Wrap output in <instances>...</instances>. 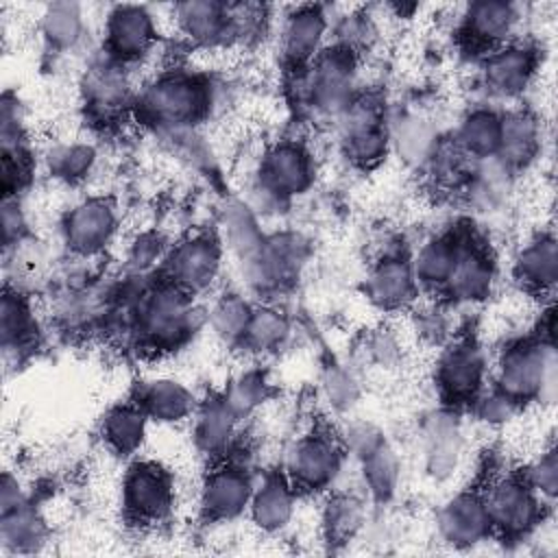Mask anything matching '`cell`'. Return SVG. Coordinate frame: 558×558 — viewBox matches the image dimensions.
Instances as JSON below:
<instances>
[{
    "label": "cell",
    "instance_id": "obj_7",
    "mask_svg": "<svg viewBox=\"0 0 558 558\" xmlns=\"http://www.w3.org/2000/svg\"><path fill=\"white\" fill-rule=\"evenodd\" d=\"M342 464V445L325 432H314L294 442L288 453L286 477L294 488L323 490L327 488Z\"/></svg>",
    "mask_w": 558,
    "mask_h": 558
},
{
    "label": "cell",
    "instance_id": "obj_17",
    "mask_svg": "<svg viewBox=\"0 0 558 558\" xmlns=\"http://www.w3.org/2000/svg\"><path fill=\"white\" fill-rule=\"evenodd\" d=\"M325 31L327 20L320 7H299L292 11L281 33V50L286 61L296 70L310 65L320 54Z\"/></svg>",
    "mask_w": 558,
    "mask_h": 558
},
{
    "label": "cell",
    "instance_id": "obj_37",
    "mask_svg": "<svg viewBox=\"0 0 558 558\" xmlns=\"http://www.w3.org/2000/svg\"><path fill=\"white\" fill-rule=\"evenodd\" d=\"M362 473H364L368 493L375 499L384 501L397 490L401 464H399L397 453L386 442H381L375 451H371L366 458H362Z\"/></svg>",
    "mask_w": 558,
    "mask_h": 558
},
{
    "label": "cell",
    "instance_id": "obj_23",
    "mask_svg": "<svg viewBox=\"0 0 558 558\" xmlns=\"http://www.w3.org/2000/svg\"><path fill=\"white\" fill-rule=\"evenodd\" d=\"M462 436L453 416L438 414L425 429V466L434 480L449 477L460 462Z\"/></svg>",
    "mask_w": 558,
    "mask_h": 558
},
{
    "label": "cell",
    "instance_id": "obj_43",
    "mask_svg": "<svg viewBox=\"0 0 558 558\" xmlns=\"http://www.w3.org/2000/svg\"><path fill=\"white\" fill-rule=\"evenodd\" d=\"M525 480L538 497L554 499L558 493V458L554 449L541 453V458L530 466Z\"/></svg>",
    "mask_w": 558,
    "mask_h": 558
},
{
    "label": "cell",
    "instance_id": "obj_14",
    "mask_svg": "<svg viewBox=\"0 0 558 558\" xmlns=\"http://www.w3.org/2000/svg\"><path fill=\"white\" fill-rule=\"evenodd\" d=\"M436 381L447 401H475L484 381L482 351L471 342H456L445 349L436 366Z\"/></svg>",
    "mask_w": 558,
    "mask_h": 558
},
{
    "label": "cell",
    "instance_id": "obj_6",
    "mask_svg": "<svg viewBox=\"0 0 558 558\" xmlns=\"http://www.w3.org/2000/svg\"><path fill=\"white\" fill-rule=\"evenodd\" d=\"M340 116L347 157L364 168L379 163L390 146V131L384 124L381 105L371 96H360Z\"/></svg>",
    "mask_w": 558,
    "mask_h": 558
},
{
    "label": "cell",
    "instance_id": "obj_40",
    "mask_svg": "<svg viewBox=\"0 0 558 558\" xmlns=\"http://www.w3.org/2000/svg\"><path fill=\"white\" fill-rule=\"evenodd\" d=\"M94 159H96V153L92 146L63 144V146H57L54 150H50L48 166L54 177L76 181V179H83L92 170Z\"/></svg>",
    "mask_w": 558,
    "mask_h": 558
},
{
    "label": "cell",
    "instance_id": "obj_1",
    "mask_svg": "<svg viewBox=\"0 0 558 558\" xmlns=\"http://www.w3.org/2000/svg\"><path fill=\"white\" fill-rule=\"evenodd\" d=\"M556 349L549 340H525L508 347L497 364V388L517 403L556 397Z\"/></svg>",
    "mask_w": 558,
    "mask_h": 558
},
{
    "label": "cell",
    "instance_id": "obj_2",
    "mask_svg": "<svg viewBox=\"0 0 558 558\" xmlns=\"http://www.w3.org/2000/svg\"><path fill=\"white\" fill-rule=\"evenodd\" d=\"M209 107V89L203 81L185 72L157 76L142 94L140 109L150 122L161 126H185L203 118Z\"/></svg>",
    "mask_w": 558,
    "mask_h": 558
},
{
    "label": "cell",
    "instance_id": "obj_21",
    "mask_svg": "<svg viewBox=\"0 0 558 558\" xmlns=\"http://www.w3.org/2000/svg\"><path fill=\"white\" fill-rule=\"evenodd\" d=\"M248 512L262 532L283 530L294 514V486L290 480L286 475H268L253 488Z\"/></svg>",
    "mask_w": 558,
    "mask_h": 558
},
{
    "label": "cell",
    "instance_id": "obj_47",
    "mask_svg": "<svg viewBox=\"0 0 558 558\" xmlns=\"http://www.w3.org/2000/svg\"><path fill=\"white\" fill-rule=\"evenodd\" d=\"M0 504H2V512H4V510H11V508H15V506H20V504H24L20 484H17V480H15L11 473H4V477H2Z\"/></svg>",
    "mask_w": 558,
    "mask_h": 558
},
{
    "label": "cell",
    "instance_id": "obj_39",
    "mask_svg": "<svg viewBox=\"0 0 558 558\" xmlns=\"http://www.w3.org/2000/svg\"><path fill=\"white\" fill-rule=\"evenodd\" d=\"M251 314H253V307L240 296L231 294V296H222L214 305V310L209 312V323L216 336L222 338L225 342H242L251 323Z\"/></svg>",
    "mask_w": 558,
    "mask_h": 558
},
{
    "label": "cell",
    "instance_id": "obj_48",
    "mask_svg": "<svg viewBox=\"0 0 558 558\" xmlns=\"http://www.w3.org/2000/svg\"><path fill=\"white\" fill-rule=\"evenodd\" d=\"M155 255H159V240L150 238V235H144L135 242L133 246V262L140 264V266H148Z\"/></svg>",
    "mask_w": 558,
    "mask_h": 558
},
{
    "label": "cell",
    "instance_id": "obj_18",
    "mask_svg": "<svg viewBox=\"0 0 558 558\" xmlns=\"http://www.w3.org/2000/svg\"><path fill=\"white\" fill-rule=\"evenodd\" d=\"M416 290V277L412 264L399 255H386L379 259L366 277V296L386 310L403 307L412 301Z\"/></svg>",
    "mask_w": 558,
    "mask_h": 558
},
{
    "label": "cell",
    "instance_id": "obj_34",
    "mask_svg": "<svg viewBox=\"0 0 558 558\" xmlns=\"http://www.w3.org/2000/svg\"><path fill=\"white\" fill-rule=\"evenodd\" d=\"M35 333V320L26 299L15 290H4L2 307H0V336L2 349H22Z\"/></svg>",
    "mask_w": 558,
    "mask_h": 558
},
{
    "label": "cell",
    "instance_id": "obj_49",
    "mask_svg": "<svg viewBox=\"0 0 558 558\" xmlns=\"http://www.w3.org/2000/svg\"><path fill=\"white\" fill-rule=\"evenodd\" d=\"M371 353L379 360V362H390L397 355V344L390 336H377L371 342Z\"/></svg>",
    "mask_w": 558,
    "mask_h": 558
},
{
    "label": "cell",
    "instance_id": "obj_13",
    "mask_svg": "<svg viewBox=\"0 0 558 558\" xmlns=\"http://www.w3.org/2000/svg\"><path fill=\"white\" fill-rule=\"evenodd\" d=\"M155 20L144 7H116L105 26L107 50L118 63H131L144 57L155 44Z\"/></svg>",
    "mask_w": 558,
    "mask_h": 558
},
{
    "label": "cell",
    "instance_id": "obj_25",
    "mask_svg": "<svg viewBox=\"0 0 558 558\" xmlns=\"http://www.w3.org/2000/svg\"><path fill=\"white\" fill-rule=\"evenodd\" d=\"M174 20L194 44H216L227 39V7L211 0H192L174 7Z\"/></svg>",
    "mask_w": 558,
    "mask_h": 558
},
{
    "label": "cell",
    "instance_id": "obj_27",
    "mask_svg": "<svg viewBox=\"0 0 558 558\" xmlns=\"http://www.w3.org/2000/svg\"><path fill=\"white\" fill-rule=\"evenodd\" d=\"M460 244L462 240L453 235H438L423 244L416 253V259L412 262L416 283L442 290L458 262Z\"/></svg>",
    "mask_w": 558,
    "mask_h": 558
},
{
    "label": "cell",
    "instance_id": "obj_30",
    "mask_svg": "<svg viewBox=\"0 0 558 558\" xmlns=\"http://www.w3.org/2000/svg\"><path fill=\"white\" fill-rule=\"evenodd\" d=\"M148 416L142 405L135 403H120L111 408L102 421V436L105 442L120 456L133 453L144 436H146Z\"/></svg>",
    "mask_w": 558,
    "mask_h": 558
},
{
    "label": "cell",
    "instance_id": "obj_12",
    "mask_svg": "<svg viewBox=\"0 0 558 558\" xmlns=\"http://www.w3.org/2000/svg\"><path fill=\"white\" fill-rule=\"evenodd\" d=\"M253 482L242 466L222 464L205 477L201 486V512L209 521H229L248 510Z\"/></svg>",
    "mask_w": 558,
    "mask_h": 558
},
{
    "label": "cell",
    "instance_id": "obj_35",
    "mask_svg": "<svg viewBox=\"0 0 558 558\" xmlns=\"http://www.w3.org/2000/svg\"><path fill=\"white\" fill-rule=\"evenodd\" d=\"M364 523V504L349 493L333 495L323 510V530L329 543H347Z\"/></svg>",
    "mask_w": 558,
    "mask_h": 558
},
{
    "label": "cell",
    "instance_id": "obj_15",
    "mask_svg": "<svg viewBox=\"0 0 558 558\" xmlns=\"http://www.w3.org/2000/svg\"><path fill=\"white\" fill-rule=\"evenodd\" d=\"M314 168L312 157L303 144L283 140L268 148L262 161L259 181L268 185L279 198H290L301 194L312 183Z\"/></svg>",
    "mask_w": 558,
    "mask_h": 558
},
{
    "label": "cell",
    "instance_id": "obj_19",
    "mask_svg": "<svg viewBox=\"0 0 558 558\" xmlns=\"http://www.w3.org/2000/svg\"><path fill=\"white\" fill-rule=\"evenodd\" d=\"M517 11L512 4L506 2H475L466 9L462 31L471 46L482 50H495L508 44L514 26H517Z\"/></svg>",
    "mask_w": 558,
    "mask_h": 558
},
{
    "label": "cell",
    "instance_id": "obj_24",
    "mask_svg": "<svg viewBox=\"0 0 558 558\" xmlns=\"http://www.w3.org/2000/svg\"><path fill=\"white\" fill-rule=\"evenodd\" d=\"M517 279L536 292H547L558 279V246L551 235H538L521 248L514 262Z\"/></svg>",
    "mask_w": 558,
    "mask_h": 558
},
{
    "label": "cell",
    "instance_id": "obj_8",
    "mask_svg": "<svg viewBox=\"0 0 558 558\" xmlns=\"http://www.w3.org/2000/svg\"><path fill=\"white\" fill-rule=\"evenodd\" d=\"M353 52L342 46L325 50L310 63L307 96L320 111L342 113L353 100Z\"/></svg>",
    "mask_w": 558,
    "mask_h": 558
},
{
    "label": "cell",
    "instance_id": "obj_5",
    "mask_svg": "<svg viewBox=\"0 0 558 558\" xmlns=\"http://www.w3.org/2000/svg\"><path fill=\"white\" fill-rule=\"evenodd\" d=\"M484 499L493 530H499L504 536H523L541 521V497L525 475L508 473L493 480L484 488Z\"/></svg>",
    "mask_w": 558,
    "mask_h": 558
},
{
    "label": "cell",
    "instance_id": "obj_3",
    "mask_svg": "<svg viewBox=\"0 0 558 558\" xmlns=\"http://www.w3.org/2000/svg\"><path fill=\"white\" fill-rule=\"evenodd\" d=\"M192 294L174 283H161L140 301L137 327L155 349H172L192 331Z\"/></svg>",
    "mask_w": 558,
    "mask_h": 558
},
{
    "label": "cell",
    "instance_id": "obj_46",
    "mask_svg": "<svg viewBox=\"0 0 558 558\" xmlns=\"http://www.w3.org/2000/svg\"><path fill=\"white\" fill-rule=\"evenodd\" d=\"M22 227H24V220H22L17 198H13V196L4 198V203H2V238H4L7 248L17 244V240L22 235Z\"/></svg>",
    "mask_w": 558,
    "mask_h": 558
},
{
    "label": "cell",
    "instance_id": "obj_4",
    "mask_svg": "<svg viewBox=\"0 0 558 558\" xmlns=\"http://www.w3.org/2000/svg\"><path fill=\"white\" fill-rule=\"evenodd\" d=\"M122 504L129 523L153 527L163 523L174 508V484L157 462H135L122 484Z\"/></svg>",
    "mask_w": 558,
    "mask_h": 558
},
{
    "label": "cell",
    "instance_id": "obj_33",
    "mask_svg": "<svg viewBox=\"0 0 558 558\" xmlns=\"http://www.w3.org/2000/svg\"><path fill=\"white\" fill-rule=\"evenodd\" d=\"M0 538L9 551H35L46 543V525L33 508L20 504L2 512Z\"/></svg>",
    "mask_w": 558,
    "mask_h": 558
},
{
    "label": "cell",
    "instance_id": "obj_11",
    "mask_svg": "<svg viewBox=\"0 0 558 558\" xmlns=\"http://www.w3.org/2000/svg\"><path fill=\"white\" fill-rule=\"evenodd\" d=\"M438 532L453 547H471L493 532L484 490L469 488L451 497L438 512Z\"/></svg>",
    "mask_w": 558,
    "mask_h": 558
},
{
    "label": "cell",
    "instance_id": "obj_32",
    "mask_svg": "<svg viewBox=\"0 0 558 558\" xmlns=\"http://www.w3.org/2000/svg\"><path fill=\"white\" fill-rule=\"evenodd\" d=\"M129 96V85L124 74L116 65H102L87 74L85 98L89 109L98 118H109L118 113Z\"/></svg>",
    "mask_w": 558,
    "mask_h": 558
},
{
    "label": "cell",
    "instance_id": "obj_44",
    "mask_svg": "<svg viewBox=\"0 0 558 558\" xmlns=\"http://www.w3.org/2000/svg\"><path fill=\"white\" fill-rule=\"evenodd\" d=\"M381 442H386L381 432L373 423H366V421L349 423L342 434V447L349 449L360 460L366 458L371 451H375Z\"/></svg>",
    "mask_w": 558,
    "mask_h": 558
},
{
    "label": "cell",
    "instance_id": "obj_10",
    "mask_svg": "<svg viewBox=\"0 0 558 558\" xmlns=\"http://www.w3.org/2000/svg\"><path fill=\"white\" fill-rule=\"evenodd\" d=\"M118 229L116 207L107 198H85L63 218L65 244L78 255L100 253Z\"/></svg>",
    "mask_w": 558,
    "mask_h": 558
},
{
    "label": "cell",
    "instance_id": "obj_26",
    "mask_svg": "<svg viewBox=\"0 0 558 558\" xmlns=\"http://www.w3.org/2000/svg\"><path fill=\"white\" fill-rule=\"evenodd\" d=\"M137 403L148 418L159 423H177L194 412V399L190 390L174 379H155L146 384Z\"/></svg>",
    "mask_w": 558,
    "mask_h": 558
},
{
    "label": "cell",
    "instance_id": "obj_28",
    "mask_svg": "<svg viewBox=\"0 0 558 558\" xmlns=\"http://www.w3.org/2000/svg\"><path fill=\"white\" fill-rule=\"evenodd\" d=\"M501 116L490 109H475L458 126L456 146L469 159H490L497 155Z\"/></svg>",
    "mask_w": 558,
    "mask_h": 558
},
{
    "label": "cell",
    "instance_id": "obj_29",
    "mask_svg": "<svg viewBox=\"0 0 558 558\" xmlns=\"http://www.w3.org/2000/svg\"><path fill=\"white\" fill-rule=\"evenodd\" d=\"M238 414L229 408L225 399H209L196 410V423H194V438L196 445L205 453H220L229 447Z\"/></svg>",
    "mask_w": 558,
    "mask_h": 558
},
{
    "label": "cell",
    "instance_id": "obj_42",
    "mask_svg": "<svg viewBox=\"0 0 558 558\" xmlns=\"http://www.w3.org/2000/svg\"><path fill=\"white\" fill-rule=\"evenodd\" d=\"M323 390L336 410H349L357 401V395H360L355 377L340 366L327 368V373L323 377Z\"/></svg>",
    "mask_w": 558,
    "mask_h": 558
},
{
    "label": "cell",
    "instance_id": "obj_45",
    "mask_svg": "<svg viewBox=\"0 0 558 558\" xmlns=\"http://www.w3.org/2000/svg\"><path fill=\"white\" fill-rule=\"evenodd\" d=\"M475 401H477V416L486 423H506L508 418H512V414L519 408V403L506 392H501L499 388H495L490 395H484V397L477 395Z\"/></svg>",
    "mask_w": 558,
    "mask_h": 558
},
{
    "label": "cell",
    "instance_id": "obj_20",
    "mask_svg": "<svg viewBox=\"0 0 558 558\" xmlns=\"http://www.w3.org/2000/svg\"><path fill=\"white\" fill-rule=\"evenodd\" d=\"M495 279L493 259L480 244L462 242L453 272L442 290L458 301H480L488 296Z\"/></svg>",
    "mask_w": 558,
    "mask_h": 558
},
{
    "label": "cell",
    "instance_id": "obj_16",
    "mask_svg": "<svg viewBox=\"0 0 558 558\" xmlns=\"http://www.w3.org/2000/svg\"><path fill=\"white\" fill-rule=\"evenodd\" d=\"M536 70V52L523 44H504L488 52L484 61L486 87L504 98L519 96L532 81Z\"/></svg>",
    "mask_w": 558,
    "mask_h": 558
},
{
    "label": "cell",
    "instance_id": "obj_41",
    "mask_svg": "<svg viewBox=\"0 0 558 558\" xmlns=\"http://www.w3.org/2000/svg\"><path fill=\"white\" fill-rule=\"evenodd\" d=\"M266 397H268V384H266L264 375L262 373H244L229 386V390L222 399L229 403V408L238 416H242V414L255 410Z\"/></svg>",
    "mask_w": 558,
    "mask_h": 558
},
{
    "label": "cell",
    "instance_id": "obj_22",
    "mask_svg": "<svg viewBox=\"0 0 558 558\" xmlns=\"http://www.w3.org/2000/svg\"><path fill=\"white\" fill-rule=\"evenodd\" d=\"M541 129L532 113L527 111H510L501 116V133L499 148L495 159L508 168L525 166L538 150Z\"/></svg>",
    "mask_w": 558,
    "mask_h": 558
},
{
    "label": "cell",
    "instance_id": "obj_31",
    "mask_svg": "<svg viewBox=\"0 0 558 558\" xmlns=\"http://www.w3.org/2000/svg\"><path fill=\"white\" fill-rule=\"evenodd\" d=\"M390 142H395L399 155L408 163L425 166L438 148V133L427 118L410 113L397 122L390 133Z\"/></svg>",
    "mask_w": 558,
    "mask_h": 558
},
{
    "label": "cell",
    "instance_id": "obj_36",
    "mask_svg": "<svg viewBox=\"0 0 558 558\" xmlns=\"http://www.w3.org/2000/svg\"><path fill=\"white\" fill-rule=\"evenodd\" d=\"M288 336H290V323L283 316V312L264 305V307H253L251 323L242 342L251 351L262 353V351L279 349Z\"/></svg>",
    "mask_w": 558,
    "mask_h": 558
},
{
    "label": "cell",
    "instance_id": "obj_9",
    "mask_svg": "<svg viewBox=\"0 0 558 558\" xmlns=\"http://www.w3.org/2000/svg\"><path fill=\"white\" fill-rule=\"evenodd\" d=\"M220 270V246L209 235H192L179 242L168 255V281L196 294L207 290Z\"/></svg>",
    "mask_w": 558,
    "mask_h": 558
},
{
    "label": "cell",
    "instance_id": "obj_38",
    "mask_svg": "<svg viewBox=\"0 0 558 558\" xmlns=\"http://www.w3.org/2000/svg\"><path fill=\"white\" fill-rule=\"evenodd\" d=\"M41 35L59 50L72 48L83 35L81 9L70 2H54L41 15Z\"/></svg>",
    "mask_w": 558,
    "mask_h": 558
}]
</instances>
